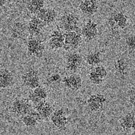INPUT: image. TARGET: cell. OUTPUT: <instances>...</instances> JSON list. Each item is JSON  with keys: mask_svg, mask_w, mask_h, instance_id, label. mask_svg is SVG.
Listing matches in <instances>:
<instances>
[{"mask_svg": "<svg viewBox=\"0 0 135 135\" xmlns=\"http://www.w3.org/2000/svg\"><path fill=\"white\" fill-rule=\"evenodd\" d=\"M60 25L64 32H80V17L73 12H66L62 14L60 18Z\"/></svg>", "mask_w": 135, "mask_h": 135, "instance_id": "cell-1", "label": "cell"}, {"mask_svg": "<svg viewBox=\"0 0 135 135\" xmlns=\"http://www.w3.org/2000/svg\"><path fill=\"white\" fill-rule=\"evenodd\" d=\"M34 108L32 103L28 98L18 97L12 101L11 104L10 111L13 115L17 118H22L28 114Z\"/></svg>", "mask_w": 135, "mask_h": 135, "instance_id": "cell-2", "label": "cell"}, {"mask_svg": "<svg viewBox=\"0 0 135 135\" xmlns=\"http://www.w3.org/2000/svg\"><path fill=\"white\" fill-rule=\"evenodd\" d=\"M45 45L41 38L36 37H31L26 41V51L27 54L32 57L40 58L44 54Z\"/></svg>", "mask_w": 135, "mask_h": 135, "instance_id": "cell-3", "label": "cell"}, {"mask_svg": "<svg viewBox=\"0 0 135 135\" xmlns=\"http://www.w3.org/2000/svg\"><path fill=\"white\" fill-rule=\"evenodd\" d=\"M83 37L80 32L69 31L64 32V44L63 49L66 51H74L81 45Z\"/></svg>", "mask_w": 135, "mask_h": 135, "instance_id": "cell-4", "label": "cell"}, {"mask_svg": "<svg viewBox=\"0 0 135 135\" xmlns=\"http://www.w3.org/2000/svg\"><path fill=\"white\" fill-rule=\"evenodd\" d=\"M21 81L24 86L30 89H33L41 85L40 74L38 70L29 68L21 76Z\"/></svg>", "mask_w": 135, "mask_h": 135, "instance_id": "cell-5", "label": "cell"}, {"mask_svg": "<svg viewBox=\"0 0 135 135\" xmlns=\"http://www.w3.org/2000/svg\"><path fill=\"white\" fill-rule=\"evenodd\" d=\"M83 57L79 53L70 51L65 58L66 69L70 73H76L82 68Z\"/></svg>", "mask_w": 135, "mask_h": 135, "instance_id": "cell-6", "label": "cell"}, {"mask_svg": "<svg viewBox=\"0 0 135 135\" xmlns=\"http://www.w3.org/2000/svg\"><path fill=\"white\" fill-rule=\"evenodd\" d=\"M107 98L104 95L101 93L92 94L88 97L86 105L88 108L93 113H97L103 110Z\"/></svg>", "mask_w": 135, "mask_h": 135, "instance_id": "cell-7", "label": "cell"}, {"mask_svg": "<svg viewBox=\"0 0 135 135\" xmlns=\"http://www.w3.org/2000/svg\"><path fill=\"white\" fill-rule=\"evenodd\" d=\"M80 33L83 38L87 41H91L97 38L99 35V27L97 22L89 20L80 27Z\"/></svg>", "mask_w": 135, "mask_h": 135, "instance_id": "cell-8", "label": "cell"}, {"mask_svg": "<svg viewBox=\"0 0 135 135\" xmlns=\"http://www.w3.org/2000/svg\"><path fill=\"white\" fill-rule=\"evenodd\" d=\"M108 25L112 30H122L127 27L128 19L124 13L115 12L108 18Z\"/></svg>", "mask_w": 135, "mask_h": 135, "instance_id": "cell-9", "label": "cell"}, {"mask_svg": "<svg viewBox=\"0 0 135 135\" xmlns=\"http://www.w3.org/2000/svg\"><path fill=\"white\" fill-rule=\"evenodd\" d=\"M49 119L53 125L60 130L64 128L68 124V118L64 108L55 109Z\"/></svg>", "mask_w": 135, "mask_h": 135, "instance_id": "cell-10", "label": "cell"}, {"mask_svg": "<svg viewBox=\"0 0 135 135\" xmlns=\"http://www.w3.org/2000/svg\"><path fill=\"white\" fill-rule=\"evenodd\" d=\"M46 26L42 20L35 15L31 18L27 23V32L31 37H38L43 32L44 28Z\"/></svg>", "mask_w": 135, "mask_h": 135, "instance_id": "cell-11", "label": "cell"}, {"mask_svg": "<svg viewBox=\"0 0 135 135\" xmlns=\"http://www.w3.org/2000/svg\"><path fill=\"white\" fill-rule=\"evenodd\" d=\"M64 44V32L60 29H55L51 32L48 40V45L53 50L63 49Z\"/></svg>", "mask_w": 135, "mask_h": 135, "instance_id": "cell-12", "label": "cell"}, {"mask_svg": "<svg viewBox=\"0 0 135 135\" xmlns=\"http://www.w3.org/2000/svg\"><path fill=\"white\" fill-rule=\"evenodd\" d=\"M64 85L70 91H78L83 85V78L76 73H71L70 75L66 76L62 78Z\"/></svg>", "mask_w": 135, "mask_h": 135, "instance_id": "cell-13", "label": "cell"}, {"mask_svg": "<svg viewBox=\"0 0 135 135\" xmlns=\"http://www.w3.org/2000/svg\"><path fill=\"white\" fill-rule=\"evenodd\" d=\"M99 3L97 0H83L78 6V9L83 14L91 16L98 12Z\"/></svg>", "mask_w": 135, "mask_h": 135, "instance_id": "cell-14", "label": "cell"}, {"mask_svg": "<svg viewBox=\"0 0 135 135\" xmlns=\"http://www.w3.org/2000/svg\"><path fill=\"white\" fill-rule=\"evenodd\" d=\"M47 97V90L41 85L33 89H31V91L28 93V99L33 105L39 103L40 101L46 100Z\"/></svg>", "mask_w": 135, "mask_h": 135, "instance_id": "cell-15", "label": "cell"}, {"mask_svg": "<svg viewBox=\"0 0 135 135\" xmlns=\"http://www.w3.org/2000/svg\"><path fill=\"white\" fill-rule=\"evenodd\" d=\"M33 106L34 109L38 112L43 120L49 119L53 112L55 110L54 105L50 102L47 101V99L40 101L39 103Z\"/></svg>", "mask_w": 135, "mask_h": 135, "instance_id": "cell-16", "label": "cell"}, {"mask_svg": "<svg viewBox=\"0 0 135 135\" xmlns=\"http://www.w3.org/2000/svg\"><path fill=\"white\" fill-rule=\"evenodd\" d=\"M35 16L42 20L47 26L54 23L57 18V14L56 11L53 8L43 7L38 11Z\"/></svg>", "mask_w": 135, "mask_h": 135, "instance_id": "cell-17", "label": "cell"}, {"mask_svg": "<svg viewBox=\"0 0 135 135\" xmlns=\"http://www.w3.org/2000/svg\"><path fill=\"white\" fill-rule=\"evenodd\" d=\"M27 32V24L21 20L14 22L11 27V37L14 39L23 38Z\"/></svg>", "mask_w": 135, "mask_h": 135, "instance_id": "cell-18", "label": "cell"}, {"mask_svg": "<svg viewBox=\"0 0 135 135\" xmlns=\"http://www.w3.org/2000/svg\"><path fill=\"white\" fill-rule=\"evenodd\" d=\"M120 126L123 131H135V115L134 110L122 117L120 120Z\"/></svg>", "mask_w": 135, "mask_h": 135, "instance_id": "cell-19", "label": "cell"}, {"mask_svg": "<svg viewBox=\"0 0 135 135\" xmlns=\"http://www.w3.org/2000/svg\"><path fill=\"white\" fill-rule=\"evenodd\" d=\"M14 83V76L9 70L0 69V89L9 88Z\"/></svg>", "mask_w": 135, "mask_h": 135, "instance_id": "cell-20", "label": "cell"}, {"mask_svg": "<svg viewBox=\"0 0 135 135\" xmlns=\"http://www.w3.org/2000/svg\"><path fill=\"white\" fill-rule=\"evenodd\" d=\"M85 61L89 66L95 67L99 64H101L102 59L101 54L99 51H92L86 55Z\"/></svg>", "mask_w": 135, "mask_h": 135, "instance_id": "cell-21", "label": "cell"}, {"mask_svg": "<svg viewBox=\"0 0 135 135\" xmlns=\"http://www.w3.org/2000/svg\"><path fill=\"white\" fill-rule=\"evenodd\" d=\"M45 6V0H29L27 3L26 8L30 14L36 15L38 11Z\"/></svg>", "mask_w": 135, "mask_h": 135, "instance_id": "cell-22", "label": "cell"}, {"mask_svg": "<svg viewBox=\"0 0 135 135\" xmlns=\"http://www.w3.org/2000/svg\"><path fill=\"white\" fill-rule=\"evenodd\" d=\"M114 68L118 74L126 75L128 70V64L124 58H119L114 62Z\"/></svg>", "mask_w": 135, "mask_h": 135, "instance_id": "cell-23", "label": "cell"}, {"mask_svg": "<svg viewBox=\"0 0 135 135\" xmlns=\"http://www.w3.org/2000/svg\"><path fill=\"white\" fill-rule=\"evenodd\" d=\"M21 118L22 122L23 123V124L27 128H35L39 123L38 120H37V118L31 113L26 114V115L22 117Z\"/></svg>", "mask_w": 135, "mask_h": 135, "instance_id": "cell-24", "label": "cell"}, {"mask_svg": "<svg viewBox=\"0 0 135 135\" xmlns=\"http://www.w3.org/2000/svg\"><path fill=\"white\" fill-rule=\"evenodd\" d=\"M88 78H89V80L91 82V83L95 84V85H100L104 81V79L101 78L97 73H96L94 70L89 72Z\"/></svg>", "mask_w": 135, "mask_h": 135, "instance_id": "cell-25", "label": "cell"}, {"mask_svg": "<svg viewBox=\"0 0 135 135\" xmlns=\"http://www.w3.org/2000/svg\"><path fill=\"white\" fill-rule=\"evenodd\" d=\"M47 83L51 85H57L62 83V78L59 73H53L48 76Z\"/></svg>", "mask_w": 135, "mask_h": 135, "instance_id": "cell-26", "label": "cell"}, {"mask_svg": "<svg viewBox=\"0 0 135 135\" xmlns=\"http://www.w3.org/2000/svg\"><path fill=\"white\" fill-rule=\"evenodd\" d=\"M94 70H95V72L97 73L101 78H103L104 80L107 78V76H108V70H107V68H106L104 66H103V65L99 64L97 65V66H95V68H94Z\"/></svg>", "mask_w": 135, "mask_h": 135, "instance_id": "cell-27", "label": "cell"}, {"mask_svg": "<svg viewBox=\"0 0 135 135\" xmlns=\"http://www.w3.org/2000/svg\"><path fill=\"white\" fill-rule=\"evenodd\" d=\"M126 45L128 49L134 51L135 49V38L134 35H130L126 38Z\"/></svg>", "mask_w": 135, "mask_h": 135, "instance_id": "cell-28", "label": "cell"}, {"mask_svg": "<svg viewBox=\"0 0 135 135\" xmlns=\"http://www.w3.org/2000/svg\"><path fill=\"white\" fill-rule=\"evenodd\" d=\"M130 103L134 106V92H132V95H130Z\"/></svg>", "mask_w": 135, "mask_h": 135, "instance_id": "cell-29", "label": "cell"}, {"mask_svg": "<svg viewBox=\"0 0 135 135\" xmlns=\"http://www.w3.org/2000/svg\"><path fill=\"white\" fill-rule=\"evenodd\" d=\"M8 0H0V7H2L6 5Z\"/></svg>", "mask_w": 135, "mask_h": 135, "instance_id": "cell-30", "label": "cell"}, {"mask_svg": "<svg viewBox=\"0 0 135 135\" xmlns=\"http://www.w3.org/2000/svg\"><path fill=\"white\" fill-rule=\"evenodd\" d=\"M58 1H63V2H65V1H68V0H58Z\"/></svg>", "mask_w": 135, "mask_h": 135, "instance_id": "cell-31", "label": "cell"}]
</instances>
